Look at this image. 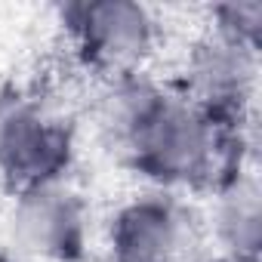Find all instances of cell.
I'll use <instances>...</instances> for the list:
<instances>
[{
  "mask_svg": "<svg viewBox=\"0 0 262 262\" xmlns=\"http://www.w3.org/2000/svg\"><path fill=\"white\" fill-rule=\"evenodd\" d=\"M77 62L99 80L148 71L161 40L155 13L136 0H74L59 7Z\"/></svg>",
  "mask_w": 262,
  "mask_h": 262,
  "instance_id": "1",
  "label": "cell"
},
{
  "mask_svg": "<svg viewBox=\"0 0 262 262\" xmlns=\"http://www.w3.org/2000/svg\"><path fill=\"white\" fill-rule=\"evenodd\" d=\"M74 164V126L40 96L0 93V182L13 194L68 179Z\"/></svg>",
  "mask_w": 262,
  "mask_h": 262,
  "instance_id": "2",
  "label": "cell"
},
{
  "mask_svg": "<svg viewBox=\"0 0 262 262\" xmlns=\"http://www.w3.org/2000/svg\"><path fill=\"white\" fill-rule=\"evenodd\" d=\"M7 237L25 262H80L90 247V204L68 179L16 191Z\"/></svg>",
  "mask_w": 262,
  "mask_h": 262,
  "instance_id": "3",
  "label": "cell"
},
{
  "mask_svg": "<svg viewBox=\"0 0 262 262\" xmlns=\"http://www.w3.org/2000/svg\"><path fill=\"white\" fill-rule=\"evenodd\" d=\"M198 241L194 213L158 188L123 201L105 225L108 262H191Z\"/></svg>",
  "mask_w": 262,
  "mask_h": 262,
  "instance_id": "4",
  "label": "cell"
},
{
  "mask_svg": "<svg viewBox=\"0 0 262 262\" xmlns=\"http://www.w3.org/2000/svg\"><path fill=\"white\" fill-rule=\"evenodd\" d=\"M259 83V53L204 31L185 50L179 86L191 105L222 120H253Z\"/></svg>",
  "mask_w": 262,
  "mask_h": 262,
  "instance_id": "5",
  "label": "cell"
},
{
  "mask_svg": "<svg viewBox=\"0 0 262 262\" xmlns=\"http://www.w3.org/2000/svg\"><path fill=\"white\" fill-rule=\"evenodd\" d=\"M167 93L170 86L151 77L148 71L102 80L96 108H93V120H96V133L102 145L117 161H123L126 148L133 145L139 129L148 123V117L158 111Z\"/></svg>",
  "mask_w": 262,
  "mask_h": 262,
  "instance_id": "6",
  "label": "cell"
},
{
  "mask_svg": "<svg viewBox=\"0 0 262 262\" xmlns=\"http://www.w3.org/2000/svg\"><path fill=\"white\" fill-rule=\"evenodd\" d=\"M210 241H216V253L259 256L262 188L253 170L234 176L210 194Z\"/></svg>",
  "mask_w": 262,
  "mask_h": 262,
  "instance_id": "7",
  "label": "cell"
},
{
  "mask_svg": "<svg viewBox=\"0 0 262 262\" xmlns=\"http://www.w3.org/2000/svg\"><path fill=\"white\" fill-rule=\"evenodd\" d=\"M207 31L241 43L247 50L262 47V4L259 0H231V4H216L210 10V25Z\"/></svg>",
  "mask_w": 262,
  "mask_h": 262,
  "instance_id": "8",
  "label": "cell"
},
{
  "mask_svg": "<svg viewBox=\"0 0 262 262\" xmlns=\"http://www.w3.org/2000/svg\"><path fill=\"white\" fill-rule=\"evenodd\" d=\"M204 262H259V256H231V253H213Z\"/></svg>",
  "mask_w": 262,
  "mask_h": 262,
  "instance_id": "9",
  "label": "cell"
}]
</instances>
